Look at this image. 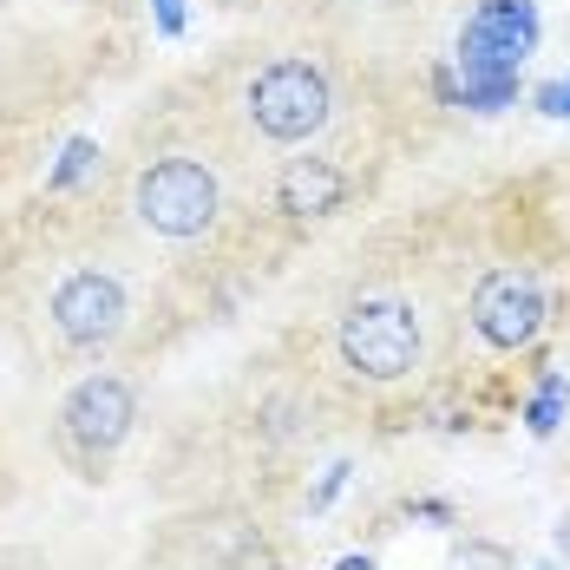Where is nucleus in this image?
<instances>
[{
    "label": "nucleus",
    "instance_id": "3",
    "mask_svg": "<svg viewBox=\"0 0 570 570\" xmlns=\"http://www.w3.org/2000/svg\"><path fill=\"white\" fill-rule=\"evenodd\" d=\"M342 361L361 381H406L420 367V315L400 295H361L342 315Z\"/></svg>",
    "mask_w": 570,
    "mask_h": 570
},
{
    "label": "nucleus",
    "instance_id": "8",
    "mask_svg": "<svg viewBox=\"0 0 570 570\" xmlns=\"http://www.w3.org/2000/svg\"><path fill=\"white\" fill-rule=\"evenodd\" d=\"M342 197L347 177L328 158H288L276 177V210H288V217H328V210H342Z\"/></svg>",
    "mask_w": 570,
    "mask_h": 570
},
{
    "label": "nucleus",
    "instance_id": "14",
    "mask_svg": "<svg viewBox=\"0 0 570 570\" xmlns=\"http://www.w3.org/2000/svg\"><path fill=\"white\" fill-rule=\"evenodd\" d=\"M558 551H570V512L558 518Z\"/></svg>",
    "mask_w": 570,
    "mask_h": 570
},
{
    "label": "nucleus",
    "instance_id": "10",
    "mask_svg": "<svg viewBox=\"0 0 570 570\" xmlns=\"http://www.w3.org/2000/svg\"><path fill=\"white\" fill-rule=\"evenodd\" d=\"M558 420H564V381H558V374H544V387H538V400H531L524 426H531V433H551Z\"/></svg>",
    "mask_w": 570,
    "mask_h": 570
},
{
    "label": "nucleus",
    "instance_id": "15",
    "mask_svg": "<svg viewBox=\"0 0 570 570\" xmlns=\"http://www.w3.org/2000/svg\"><path fill=\"white\" fill-rule=\"evenodd\" d=\"M335 570H374V558H342Z\"/></svg>",
    "mask_w": 570,
    "mask_h": 570
},
{
    "label": "nucleus",
    "instance_id": "7",
    "mask_svg": "<svg viewBox=\"0 0 570 570\" xmlns=\"http://www.w3.org/2000/svg\"><path fill=\"white\" fill-rule=\"evenodd\" d=\"M53 328L66 347H86V354L112 347L118 328H125V288H118V276H106V269L66 276L53 288Z\"/></svg>",
    "mask_w": 570,
    "mask_h": 570
},
{
    "label": "nucleus",
    "instance_id": "13",
    "mask_svg": "<svg viewBox=\"0 0 570 570\" xmlns=\"http://www.w3.org/2000/svg\"><path fill=\"white\" fill-rule=\"evenodd\" d=\"M158 27L165 33H184V0H158Z\"/></svg>",
    "mask_w": 570,
    "mask_h": 570
},
{
    "label": "nucleus",
    "instance_id": "1",
    "mask_svg": "<svg viewBox=\"0 0 570 570\" xmlns=\"http://www.w3.org/2000/svg\"><path fill=\"white\" fill-rule=\"evenodd\" d=\"M538 47V7L531 0H479V13L459 33V66H465V106L499 112L518 92V66Z\"/></svg>",
    "mask_w": 570,
    "mask_h": 570
},
{
    "label": "nucleus",
    "instance_id": "4",
    "mask_svg": "<svg viewBox=\"0 0 570 570\" xmlns=\"http://www.w3.org/2000/svg\"><path fill=\"white\" fill-rule=\"evenodd\" d=\"M249 125L263 131V138H276V145H302V138H315L322 125H328V79H322V66H308V59H276V66H263L256 79H249Z\"/></svg>",
    "mask_w": 570,
    "mask_h": 570
},
{
    "label": "nucleus",
    "instance_id": "5",
    "mask_svg": "<svg viewBox=\"0 0 570 570\" xmlns=\"http://www.w3.org/2000/svg\"><path fill=\"white\" fill-rule=\"evenodd\" d=\"M131 420H138V394H131L118 374H86V381L66 394V406H59V446H66V459H72L79 472H99V465L125 446Z\"/></svg>",
    "mask_w": 570,
    "mask_h": 570
},
{
    "label": "nucleus",
    "instance_id": "16",
    "mask_svg": "<svg viewBox=\"0 0 570 570\" xmlns=\"http://www.w3.org/2000/svg\"><path fill=\"white\" fill-rule=\"evenodd\" d=\"M564 86H570V79H564Z\"/></svg>",
    "mask_w": 570,
    "mask_h": 570
},
{
    "label": "nucleus",
    "instance_id": "2",
    "mask_svg": "<svg viewBox=\"0 0 570 570\" xmlns=\"http://www.w3.org/2000/svg\"><path fill=\"white\" fill-rule=\"evenodd\" d=\"M131 204H138V224L151 229V236L190 243V236H204V229L217 224L224 190H217V171L197 165V158H158L151 171H138Z\"/></svg>",
    "mask_w": 570,
    "mask_h": 570
},
{
    "label": "nucleus",
    "instance_id": "9",
    "mask_svg": "<svg viewBox=\"0 0 570 570\" xmlns=\"http://www.w3.org/2000/svg\"><path fill=\"white\" fill-rule=\"evenodd\" d=\"M453 570H518L512 551L505 544H492V538H465L453 551Z\"/></svg>",
    "mask_w": 570,
    "mask_h": 570
},
{
    "label": "nucleus",
    "instance_id": "12",
    "mask_svg": "<svg viewBox=\"0 0 570 570\" xmlns=\"http://www.w3.org/2000/svg\"><path fill=\"white\" fill-rule=\"evenodd\" d=\"M538 106H544L551 118H570V86H564V79H558V86H544V92H538Z\"/></svg>",
    "mask_w": 570,
    "mask_h": 570
},
{
    "label": "nucleus",
    "instance_id": "6",
    "mask_svg": "<svg viewBox=\"0 0 570 570\" xmlns=\"http://www.w3.org/2000/svg\"><path fill=\"white\" fill-rule=\"evenodd\" d=\"M472 328L479 342L512 354L544 328V283L531 269H492L485 283L472 288Z\"/></svg>",
    "mask_w": 570,
    "mask_h": 570
},
{
    "label": "nucleus",
    "instance_id": "11",
    "mask_svg": "<svg viewBox=\"0 0 570 570\" xmlns=\"http://www.w3.org/2000/svg\"><path fill=\"white\" fill-rule=\"evenodd\" d=\"M86 165H92V145H86V138H72V145H66V158H59V171H53V190L79 184V177H86Z\"/></svg>",
    "mask_w": 570,
    "mask_h": 570
}]
</instances>
